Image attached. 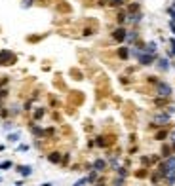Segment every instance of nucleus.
I'll use <instances>...</instances> for the list:
<instances>
[{"label":"nucleus","mask_w":175,"mask_h":186,"mask_svg":"<svg viewBox=\"0 0 175 186\" xmlns=\"http://www.w3.org/2000/svg\"><path fill=\"white\" fill-rule=\"evenodd\" d=\"M69 160H71V156H69V154H65L63 158H61V163H69Z\"/></svg>","instance_id":"obj_32"},{"label":"nucleus","mask_w":175,"mask_h":186,"mask_svg":"<svg viewBox=\"0 0 175 186\" xmlns=\"http://www.w3.org/2000/svg\"><path fill=\"white\" fill-rule=\"evenodd\" d=\"M15 171H17L21 177H31L32 175V167H31V165H19Z\"/></svg>","instance_id":"obj_6"},{"label":"nucleus","mask_w":175,"mask_h":186,"mask_svg":"<svg viewBox=\"0 0 175 186\" xmlns=\"http://www.w3.org/2000/svg\"><path fill=\"white\" fill-rule=\"evenodd\" d=\"M173 8H175V2H173Z\"/></svg>","instance_id":"obj_44"},{"label":"nucleus","mask_w":175,"mask_h":186,"mask_svg":"<svg viewBox=\"0 0 175 186\" xmlns=\"http://www.w3.org/2000/svg\"><path fill=\"white\" fill-rule=\"evenodd\" d=\"M133 55L137 57V61L143 65V67H149V65H152L154 61H156V57H154L152 53H146V51H143V50H133Z\"/></svg>","instance_id":"obj_1"},{"label":"nucleus","mask_w":175,"mask_h":186,"mask_svg":"<svg viewBox=\"0 0 175 186\" xmlns=\"http://www.w3.org/2000/svg\"><path fill=\"white\" fill-rule=\"evenodd\" d=\"M137 11H139V4L133 2V4H129V6H128V13H137Z\"/></svg>","instance_id":"obj_14"},{"label":"nucleus","mask_w":175,"mask_h":186,"mask_svg":"<svg viewBox=\"0 0 175 186\" xmlns=\"http://www.w3.org/2000/svg\"><path fill=\"white\" fill-rule=\"evenodd\" d=\"M97 180V171H93L91 175H88V182H95Z\"/></svg>","instance_id":"obj_22"},{"label":"nucleus","mask_w":175,"mask_h":186,"mask_svg":"<svg viewBox=\"0 0 175 186\" xmlns=\"http://www.w3.org/2000/svg\"><path fill=\"white\" fill-rule=\"evenodd\" d=\"M0 182H2V177H0Z\"/></svg>","instance_id":"obj_42"},{"label":"nucleus","mask_w":175,"mask_h":186,"mask_svg":"<svg viewBox=\"0 0 175 186\" xmlns=\"http://www.w3.org/2000/svg\"><path fill=\"white\" fill-rule=\"evenodd\" d=\"M169 141H171V144H175V129L169 133Z\"/></svg>","instance_id":"obj_34"},{"label":"nucleus","mask_w":175,"mask_h":186,"mask_svg":"<svg viewBox=\"0 0 175 186\" xmlns=\"http://www.w3.org/2000/svg\"><path fill=\"white\" fill-rule=\"evenodd\" d=\"M168 137V131H158L156 133V141H164Z\"/></svg>","instance_id":"obj_18"},{"label":"nucleus","mask_w":175,"mask_h":186,"mask_svg":"<svg viewBox=\"0 0 175 186\" xmlns=\"http://www.w3.org/2000/svg\"><path fill=\"white\" fill-rule=\"evenodd\" d=\"M11 167V161H4V163H0V169H10Z\"/></svg>","instance_id":"obj_27"},{"label":"nucleus","mask_w":175,"mask_h":186,"mask_svg":"<svg viewBox=\"0 0 175 186\" xmlns=\"http://www.w3.org/2000/svg\"><path fill=\"white\" fill-rule=\"evenodd\" d=\"M169 124V114L168 112H160V114L154 116V124L152 125H166Z\"/></svg>","instance_id":"obj_5"},{"label":"nucleus","mask_w":175,"mask_h":186,"mask_svg":"<svg viewBox=\"0 0 175 186\" xmlns=\"http://www.w3.org/2000/svg\"><path fill=\"white\" fill-rule=\"evenodd\" d=\"M126 19H128V13H118V23H120V25H124Z\"/></svg>","instance_id":"obj_19"},{"label":"nucleus","mask_w":175,"mask_h":186,"mask_svg":"<svg viewBox=\"0 0 175 186\" xmlns=\"http://www.w3.org/2000/svg\"><path fill=\"white\" fill-rule=\"evenodd\" d=\"M141 17H143V15H141L139 11H137V13H128V19H129L131 23H139V21H141Z\"/></svg>","instance_id":"obj_11"},{"label":"nucleus","mask_w":175,"mask_h":186,"mask_svg":"<svg viewBox=\"0 0 175 186\" xmlns=\"http://www.w3.org/2000/svg\"><path fill=\"white\" fill-rule=\"evenodd\" d=\"M95 186H105V184H95Z\"/></svg>","instance_id":"obj_41"},{"label":"nucleus","mask_w":175,"mask_h":186,"mask_svg":"<svg viewBox=\"0 0 175 186\" xmlns=\"http://www.w3.org/2000/svg\"><path fill=\"white\" fill-rule=\"evenodd\" d=\"M8 114H10V112H8L6 108H2V110H0V116H2V118H8Z\"/></svg>","instance_id":"obj_33"},{"label":"nucleus","mask_w":175,"mask_h":186,"mask_svg":"<svg viewBox=\"0 0 175 186\" xmlns=\"http://www.w3.org/2000/svg\"><path fill=\"white\" fill-rule=\"evenodd\" d=\"M116 171H118V177H122V179H126V175H128V171H126L124 167H116Z\"/></svg>","instance_id":"obj_20"},{"label":"nucleus","mask_w":175,"mask_h":186,"mask_svg":"<svg viewBox=\"0 0 175 186\" xmlns=\"http://www.w3.org/2000/svg\"><path fill=\"white\" fill-rule=\"evenodd\" d=\"M162 154H164V156H169V148H168V146H164V150H162Z\"/></svg>","instance_id":"obj_37"},{"label":"nucleus","mask_w":175,"mask_h":186,"mask_svg":"<svg viewBox=\"0 0 175 186\" xmlns=\"http://www.w3.org/2000/svg\"><path fill=\"white\" fill-rule=\"evenodd\" d=\"M135 38H137V32H135V31H129L128 36H126V40H128V42H135Z\"/></svg>","instance_id":"obj_15"},{"label":"nucleus","mask_w":175,"mask_h":186,"mask_svg":"<svg viewBox=\"0 0 175 186\" xmlns=\"http://www.w3.org/2000/svg\"><path fill=\"white\" fill-rule=\"evenodd\" d=\"M169 27H171V31H173V34H175V23H169Z\"/></svg>","instance_id":"obj_39"},{"label":"nucleus","mask_w":175,"mask_h":186,"mask_svg":"<svg viewBox=\"0 0 175 186\" xmlns=\"http://www.w3.org/2000/svg\"><path fill=\"white\" fill-rule=\"evenodd\" d=\"M168 114H169V116L175 114V106H168Z\"/></svg>","instance_id":"obj_36"},{"label":"nucleus","mask_w":175,"mask_h":186,"mask_svg":"<svg viewBox=\"0 0 175 186\" xmlns=\"http://www.w3.org/2000/svg\"><path fill=\"white\" fill-rule=\"evenodd\" d=\"M48 161H51V163H61V154H59V152H51V154H48Z\"/></svg>","instance_id":"obj_8"},{"label":"nucleus","mask_w":175,"mask_h":186,"mask_svg":"<svg viewBox=\"0 0 175 186\" xmlns=\"http://www.w3.org/2000/svg\"><path fill=\"white\" fill-rule=\"evenodd\" d=\"M91 32H93L91 29H84V34H86V36H89V34H91Z\"/></svg>","instance_id":"obj_38"},{"label":"nucleus","mask_w":175,"mask_h":186,"mask_svg":"<svg viewBox=\"0 0 175 186\" xmlns=\"http://www.w3.org/2000/svg\"><path fill=\"white\" fill-rule=\"evenodd\" d=\"M173 150H175V144H173Z\"/></svg>","instance_id":"obj_43"},{"label":"nucleus","mask_w":175,"mask_h":186,"mask_svg":"<svg viewBox=\"0 0 175 186\" xmlns=\"http://www.w3.org/2000/svg\"><path fill=\"white\" fill-rule=\"evenodd\" d=\"M32 2H34V0H23V8H29V6H32Z\"/></svg>","instance_id":"obj_30"},{"label":"nucleus","mask_w":175,"mask_h":186,"mask_svg":"<svg viewBox=\"0 0 175 186\" xmlns=\"http://www.w3.org/2000/svg\"><path fill=\"white\" fill-rule=\"evenodd\" d=\"M154 103L158 104V106H162V104H166V97H156V101Z\"/></svg>","instance_id":"obj_23"},{"label":"nucleus","mask_w":175,"mask_h":186,"mask_svg":"<svg viewBox=\"0 0 175 186\" xmlns=\"http://www.w3.org/2000/svg\"><path fill=\"white\" fill-rule=\"evenodd\" d=\"M156 95L169 99V97L173 95V87L169 86V84H166V82H158V84H156Z\"/></svg>","instance_id":"obj_2"},{"label":"nucleus","mask_w":175,"mask_h":186,"mask_svg":"<svg viewBox=\"0 0 175 186\" xmlns=\"http://www.w3.org/2000/svg\"><path fill=\"white\" fill-rule=\"evenodd\" d=\"M143 51H146V53H152V55H154V51H156V44H154V42H149V44H146V46L143 48Z\"/></svg>","instance_id":"obj_12"},{"label":"nucleus","mask_w":175,"mask_h":186,"mask_svg":"<svg viewBox=\"0 0 175 186\" xmlns=\"http://www.w3.org/2000/svg\"><path fill=\"white\" fill-rule=\"evenodd\" d=\"M91 167H93V171L101 173V171H105V169H107V161H105V160H95Z\"/></svg>","instance_id":"obj_7"},{"label":"nucleus","mask_w":175,"mask_h":186,"mask_svg":"<svg viewBox=\"0 0 175 186\" xmlns=\"http://www.w3.org/2000/svg\"><path fill=\"white\" fill-rule=\"evenodd\" d=\"M42 186H54V184H51V182H44Z\"/></svg>","instance_id":"obj_40"},{"label":"nucleus","mask_w":175,"mask_h":186,"mask_svg":"<svg viewBox=\"0 0 175 186\" xmlns=\"http://www.w3.org/2000/svg\"><path fill=\"white\" fill-rule=\"evenodd\" d=\"M6 97H8V89L0 87V101H2V99H6Z\"/></svg>","instance_id":"obj_25"},{"label":"nucleus","mask_w":175,"mask_h":186,"mask_svg":"<svg viewBox=\"0 0 175 186\" xmlns=\"http://www.w3.org/2000/svg\"><path fill=\"white\" fill-rule=\"evenodd\" d=\"M168 11H169V15H171V23H175V8L171 6V8H169Z\"/></svg>","instance_id":"obj_28"},{"label":"nucleus","mask_w":175,"mask_h":186,"mask_svg":"<svg viewBox=\"0 0 175 186\" xmlns=\"http://www.w3.org/2000/svg\"><path fill=\"white\" fill-rule=\"evenodd\" d=\"M15 61V55L10 50H2L0 51V65H11Z\"/></svg>","instance_id":"obj_3"},{"label":"nucleus","mask_w":175,"mask_h":186,"mask_svg":"<svg viewBox=\"0 0 175 186\" xmlns=\"http://www.w3.org/2000/svg\"><path fill=\"white\" fill-rule=\"evenodd\" d=\"M169 46H171V51H169V55H175V40H173V38L169 40Z\"/></svg>","instance_id":"obj_26"},{"label":"nucleus","mask_w":175,"mask_h":186,"mask_svg":"<svg viewBox=\"0 0 175 186\" xmlns=\"http://www.w3.org/2000/svg\"><path fill=\"white\" fill-rule=\"evenodd\" d=\"M19 110H21V108H19L17 104H14V106H11V110H10V112H11V114H19Z\"/></svg>","instance_id":"obj_29"},{"label":"nucleus","mask_w":175,"mask_h":186,"mask_svg":"<svg viewBox=\"0 0 175 186\" xmlns=\"http://www.w3.org/2000/svg\"><path fill=\"white\" fill-rule=\"evenodd\" d=\"M114 186H124V179H122V177H120V179H116L114 180Z\"/></svg>","instance_id":"obj_31"},{"label":"nucleus","mask_w":175,"mask_h":186,"mask_svg":"<svg viewBox=\"0 0 175 186\" xmlns=\"http://www.w3.org/2000/svg\"><path fill=\"white\" fill-rule=\"evenodd\" d=\"M95 143H97V146H105V144H107V143H105V137H97Z\"/></svg>","instance_id":"obj_24"},{"label":"nucleus","mask_w":175,"mask_h":186,"mask_svg":"<svg viewBox=\"0 0 175 186\" xmlns=\"http://www.w3.org/2000/svg\"><path fill=\"white\" fill-rule=\"evenodd\" d=\"M44 112H46V110H44V108H38V110H34V114H32V118H34V120H40V118H42V116H44Z\"/></svg>","instance_id":"obj_17"},{"label":"nucleus","mask_w":175,"mask_h":186,"mask_svg":"<svg viewBox=\"0 0 175 186\" xmlns=\"http://www.w3.org/2000/svg\"><path fill=\"white\" fill-rule=\"evenodd\" d=\"M101 4H109V6H122L126 0H101Z\"/></svg>","instance_id":"obj_9"},{"label":"nucleus","mask_w":175,"mask_h":186,"mask_svg":"<svg viewBox=\"0 0 175 186\" xmlns=\"http://www.w3.org/2000/svg\"><path fill=\"white\" fill-rule=\"evenodd\" d=\"M118 57L126 61V59L129 57V50H128V48H120V50H118Z\"/></svg>","instance_id":"obj_10"},{"label":"nucleus","mask_w":175,"mask_h":186,"mask_svg":"<svg viewBox=\"0 0 175 186\" xmlns=\"http://www.w3.org/2000/svg\"><path fill=\"white\" fill-rule=\"evenodd\" d=\"M31 106H32V101H27L25 103V110H31Z\"/></svg>","instance_id":"obj_35"},{"label":"nucleus","mask_w":175,"mask_h":186,"mask_svg":"<svg viewBox=\"0 0 175 186\" xmlns=\"http://www.w3.org/2000/svg\"><path fill=\"white\" fill-rule=\"evenodd\" d=\"M158 67H160V70H168V68H169V61H168V59H160V61H158Z\"/></svg>","instance_id":"obj_13"},{"label":"nucleus","mask_w":175,"mask_h":186,"mask_svg":"<svg viewBox=\"0 0 175 186\" xmlns=\"http://www.w3.org/2000/svg\"><path fill=\"white\" fill-rule=\"evenodd\" d=\"M126 36H128V31L124 29V27H118V29L112 31V40L114 42H126Z\"/></svg>","instance_id":"obj_4"},{"label":"nucleus","mask_w":175,"mask_h":186,"mask_svg":"<svg viewBox=\"0 0 175 186\" xmlns=\"http://www.w3.org/2000/svg\"><path fill=\"white\" fill-rule=\"evenodd\" d=\"M88 184V177H84V179H80V180H76L74 186H86Z\"/></svg>","instance_id":"obj_21"},{"label":"nucleus","mask_w":175,"mask_h":186,"mask_svg":"<svg viewBox=\"0 0 175 186\" xmlns=\"http://www.w3.org/2000/svg\"><path fill=\"white\" fill-rule=\"evenodd\" d=\"M19 137H21L19 133H10V135H8V141H10V143H17Z\"/></svg>","instance_id":"obj_16"}]
</instances>
